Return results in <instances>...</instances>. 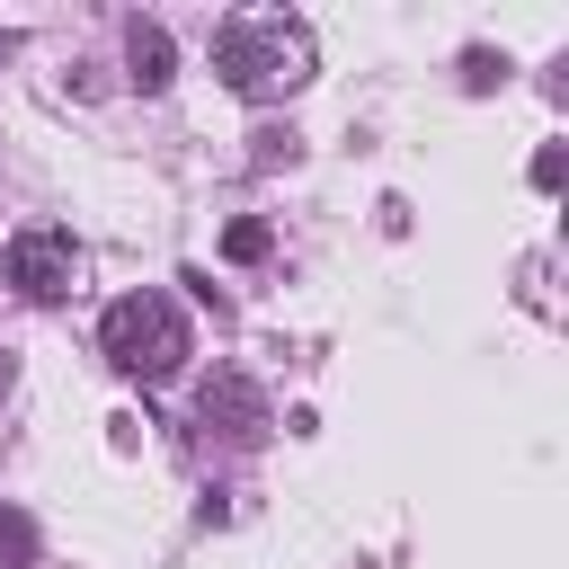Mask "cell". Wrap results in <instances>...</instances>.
Masks as SVG:
<instances>
[{
  "instance_id": "1",
  "label": "cell",
  "mask_w": 569,
  "mask_h": 569,
  "mask_svg": "<svg viewBox=\"0 0 569 569\" xmlns=\"http://www.w3.org/2000/svg\"><path fill=\"white\" fill-rule=\"evenodd\" d=\"M213 71H222L231 98H284V89L311 80V36L284 9H240V18L213 27Z\"/></svg>"
},
{
  "instance_id": "9",
  "label": "cell",
  "mask_w": 569,
  "mask_h": 569,
  "mask_svg": "<svg viewBox=\"0 0 569 569\" xmlns=\"http://www.w3.org/2000/svg\"><path fill=\"white\" fill-rule=\"evenodd\" d=\"M0 53H9V36H0Z\"/></svg>"
},
{
  "instance_id": "7",
  "label": "cell",
  "mask_w": 569,
  "mask_h": 569,
  "mask_svg": "<svg viewBox=\"0 0 569 569\" xmlns=\"http://www.w3.org/2000/svg\"><path fill=\"white\" fill-rule=\"evenodd\" d=\"M222 249H231V258H258V249H267V222H231V240H222Z\"/></svg>"
},
{
  "instance_id": "4",
  "label": "cell",
  "mask_w": 569,
  "mask_h": 569,
  "mask_svg": "<svg viewBox=\"0 0 569 569\" xmlns=\"http://www.w3.org/2000/svg\"><path fill=\"white\" fill-rule=\"evenodd\" d=\"M196 418H204V427H222L231 445H249V436L267 427V400H258V382H249V373H213V382H204V400H196Z\"/></svg>"
},
{
  "instance_id": "6",
  "label": "cell",
  "mask_w": 569,
  "mask_h": 569,
  "mask_svg": "<svg viewBox=\"0 0 569 569\" xmlns=\"http://www.w3.org/2000/svg\"><path fill=\"white\" fill-rule=\"evenodd\" d=\"M0 560L18 569V560H36V525L18 516V507H0Z\"/></svg>"
},
{
  "instance_id": "3",
  "label": "cell",
  "mask_w": 569,
  "mask_h": 569,
  "mask_svg": "<svg viewBox=\"0 0 569 569\" xmlns=\"http://www.w3.org/2000/svg\"><path fill=\"white\" fill-rule=\"evenodd\" d=\"M0 276H9L27 302H62V293L80 284V240H71L62 222H18L9 249H0Z\"/></svg>"
},
{
  "instance_id": "8",
  "label": "cell",
  "mask_w": 569,
  "mask_h": 569,
  "mask_svg": "<svg viewBox=\"0 0 569 569\" xmlns=\"http://www.w3.org/2000/svg\"><path fill=\"white\" fill-rule=\"evenodd\" d=\"M0 391H9V356H0Z\"/></svg>"
},
{
  "instance_id": "2",
  "label": "cell",
  "mask_w": 569,
  "mask_h": 569,
  "mask_svg": "<svg viewBox=\"0 0 569 569\" xmlns=\"http://www.w3.org/2000/svg\"><path fill=\"white\" fill-rule=\"evenodd\" d=\"M98 347L116 356V373H133V382H169L178 365H187V311L169 302V293H116L107 302V320H98Z\"/></svg>"
},
{
  "instance_id": "5",
  "label": "cell",
  "mask_w": 569,
  "mask_h": 569,
  "mask_svg": "<svg viewBox=\"0 0 569 569\" xmlns=\"http://www.w3.org/2000/svg\"><path fill=\"white\" fill-rule=\"evenodd\" d=\"M124 62H133V80H142V89H160V80H169V62H178V44H169V27H151V18H133V36H124Z\"/></svg>"
}]
</instances>
